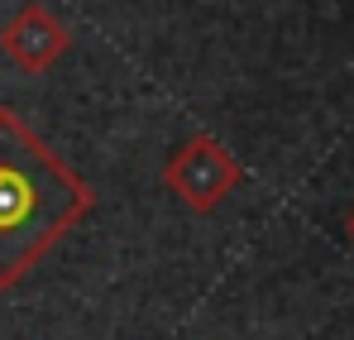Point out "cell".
Here are the masks:
<instances>
[{
    "label": "cell",
    "mask_w": 354,
    "mask_h": 340,
    "mask_svg": "<svg viewBox=\"0 0 354 340\" xmlns=\"http://www.w3.org/2000/svg\"><path fill=\"white\" fill-rule=\"evenodd\" d=\"M96 206V187L0 106V287L29 278V269L62 244Z\"/></svg>",
    "instance_id": "obj_1"
},
{
    "label": "cell",
    "mask_w": 354,
    "mask_h": 340,
    "mask_svg": "<svg viewBox=\"0 0 354 340\" xmlns=\"http://www.w3.org/2000/svg\"><path fill=\"white\" fill-rule=\"evenodd\" d=\"M0 48H5V57H10L19 72L44 77V72L72 48V29L62 24L48 5H24V10L0 29Z\"/></svg>",
    "instance_id": "obj_3"
},
{
    "label": "cell",
    "mask_w": 354,
    "mask_h": 340,
    "mask_svg": "<svg viewBox=\"0 0 354 340\" xmlns=\"http://www.w3.org/2000/svg\"><path fill=\"white\" fill-rule=\"evenodd\" d=\"M345 226H350V240H354V211H350V221H345Z\"/></svg>",
    "instance_id": "obj_4"
},
{
    "label": "cell",
    "mask_w": 354,
    "mask_h": 340,
    "mask_svg": "<svg viewBox=\"0 0 354 340\" xmlns=\"http://www.w3.org/2000/svg\"><path fill=\"white\" fill-rule=\"evenodd\" d=\"M239 177H244V172H239L235 154H230L216 134H192L187 144H177V154L168 159L163 187L173 192L187 211L206 216V211H216V206L235 192Z\"/></svg>",
    "instance_id": "obj_2"
}]
</instances>
